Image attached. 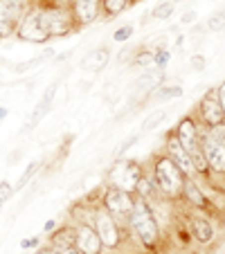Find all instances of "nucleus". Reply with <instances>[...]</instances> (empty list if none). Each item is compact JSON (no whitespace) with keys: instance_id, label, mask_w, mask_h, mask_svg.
Segmentation results:
<instances>
[{"instance_id":"30","label":"nucleus","mask_w":225,"mask_h":254,"mask_svg":"<svg viewBox=\"0 0 225 254\" xmlns=\"http://www.w3.org/2000/svg\"><path fill=\"white\" fill-rule=\"evenodd\" d=\"M131 34H133V27H131V25H124V27L115 29V34H113V41H117V43H124V41H129Z\"/></svg>"},{"instance_id":"35","label":"nucleus","mask_w":225,"mask_h":254,"mask_svg":"<svg viewBox=\"0 0 225 254\" xmlns=\"http://www.w3.org/2000/svg\"><path fill=\"white\" fill-rule=\"evenodd\" d=\"M39 245V239H23L20 241V248L23 250H32V248H36Z\"/></svg>"},{"instance_id":"5","label":"nucleus","mask_w":225,"mask_h":254,"mask_svg":"<svg viewBox=\"0 0 225 254\" xmlns=\"http://www.w3.org/2000/svg\"><path fill=\"white\" fill-rule=\"evenodd\" d=\"M140 178H142V169L135 160H117L108 171V180L110 187L124 189V191H135Z\"/></svg>"},{"instance_id":"27","label":"nucleus","mask_w":225,"mask_h":254,"mask_svg":"<svg viewBox=\"0 0 225 254\" xmlns=\"http://www.w3.org/2000/svg\"><path fill=\"white\" fill-rule=\"evenodd\" d=\"M39 167H41V162H32V164H29V167L23 171V176H20V180H18V183H16V187H14V189H23L25 185H27L29 180H32V176H34V173L39 171Z\"/></svg>"},{"instance_id":"8","label":"nucleus","mask_w":225,"mask_h":254,"mask_svg":"<svg viewBox=\"0 0 225 254\" xmlns=\"http://www.w3.org/2000/svg\"><path fill=\"white\" fill-rule=\"evenodd\" d=\"M104 207L113 218H129L131 211H133V196L124 189L117 187H108L104 193Z\"/></svg>"},{"instance_id":"23","label":"nucleus","mask_w":225,"mask_h":254,"mask_svg":"<svg viewBox=\"0 0 225 254\" xmlns=\"http://www.w3.org/2000/svg\"><path fill=\"white\" fill-rule=\"evenodd\" d=\"M178 97H182L180 86H164L153 92V101H169V99H178Z\"/></svg>"},{"instance_id":"7","label":"nucleus","mask_w":225,"mask_h":254,"mask_svg":"<svg viewBox=\"0 0 225 254\" xmlns=\"http://www.w3.org/2000/svg\"><path fill=\"white\" fill-rule=\"evenodd\" d=\"M92 223H95L92 230L97 232V236H99V241H101L104 248H115V245L120 243V230H117V223L106 209H97L95 214H92Z\"/></svg>"},{"instance_id":"12","label":"nucleus","mask_w":225,"mask_h":254,"mask_svg":"<svg viewBox=\"0 0 225 254\" xmlns=\"http://www.w3.org/2000/svg\"><path fill=\"white\" fill-rule=\"evenodd\" d=\"M75 248H77L81 254H99L101 241L90 225H81V227H77V232H75Z\"/></svg>"},{"instance_id":"31","label":"nucleus","mask_w":225,"mask_h":254,"mask_svg":"<svg viewBox=\"0 0 225 254\" xmlns=\"http://www.w3.org/2000/svg\"><path fill=\"white\" fill-rule=\"evenodd\" d=\"M135 142H138V135H131V137H126V139H124V144H122L120 149H115V158H120V155H124L126 151H129Z\"/></svg>"},{"instance_id":"2","label":"nucleus","mask_w":225,"mask_h":254,"mask_svg":"<svg viewBox=\"0 0 225 254\" xmlns=\"http://www.w3.org/2000/svg\"><path fill=\"white\" fill-rule=\"evenodd\" d=\"M198 142L210 169H214L216 173H225V124L210 126L203 135L198 133Z\"/></svg>"},{"instance_id":"28","label":"nucleus","mask_w":225,"mask_h":254,"mask_svg":"<svg viewBox=\"0 0 225 254\" xmlns=\"http://www.w3.org/2000/svg\"><path fill=\"white\" fill-rule=\"evenodd\" d=\"M207 29H210V32H221V29H225V11H216V14L207 20Z\"/></svg>"},{"instance_id":"15","label":"nucleus","mask_w":225,"mask_h":254,"mask_svg":"<svg viewBox=\"0 0 225 254\" xmlns=\"http://www.w3.org/2000/svg\"><path fill=\"white\" fill-rule=\"evenodd\" d=\"M176 137H178V142L185 146V151H192L194 146H198V128H196V124H194L189 117H185V120L178 124Z\"/></svg>"},{"instance_id":"14","label":"nucleus","mask_w":225,"mask_h":254,"mask_svg":"<svg viewBox=\"0 0 225 254\" xmlns=\"http://www.w3.org/2000/svg\"><path fill=\"white\" fill-rule=\"evenodd\" d=\"M72 9L79 25H90L99 14V0H72Z\"/></svg>"},{"instance_id":"37","label":"nucleus","mask_w":225,"mask_h":254,"mask_svg":"<svg viewBox=\"0 0 225 254\" xmlns=\"http://www.w3.org/2000/svg\"><path fill=\"white\" fill-rule=\"evenodd\" d=\"M216 92H219V101H221V106H223V113H225V81L221 83V88Z\"/></svg>"},{"instance_id":"10","label":"nucleus","mask_w":225,"mask_h":254,"mask_svg":"<svg viewBox=\"0 0 225 254\" xmlns=\"http://www.w3.org/2000/svg\"><path fill=\"white\" fill-rule=\"evenodd\" d=\"M57 86L59 83H52V86H48L45 88V92L41 95V99L36 101V106H34V111L29 113V117L25 120V126H23V130L20 133H29V130H34L36 126L43 122V117L50 113V108H52V104H54V97H57Z\"/></svg>"},{"instance_id":"20","label":"nucleus","mask_w":225,"mask_h":254,"mask_svg":"<svg viewBox=\"0 0 225 254\" xmlns=\"http://www.w3.org/2000/svg\"><path fill=\"white\" fill-rule=\"evenodd\" d=\"M192 232H194V236H196L201 243H210V241L214 239V230H212V225L207 223V218H194L192 221Z\"/></svg>"},{"instance_id":"39","label":"nucleus","mask_w":225,"mask_h":254,"mask_svg":"<svg viewBox=\"0 0 225 254\" xmlns=\"http://www.w3.org/2000/svg\"><path fill=\"white\" fill-rule=\"evenodd\" d=\"M192 65L196 67V70H201V67H203V59H201V57H194V59H192Z\"/></svg>"},{"instance_id":"25","label":"nucleus","mask_w":225,"mask_h":254,"mask_svg":"<svg viewBox=\"0 0 225 254\" xmlns=\"http://www.w3.org/2000/svg\"><path fill=\"white\" fill-rule=\"evenodd\" d=\"M167 120V113L164 111H155L153 115H149L147 120H144V124H142V130L144 133H149V130H153V128H158L162 122Z\"/></svg>"},{"instance_id":"17","label":"nucleus","mask_w":225,"mask_h":254,"mask_svg":"<svg viewBox=\"0 0 225 254\" xmlns=\"http://www.w3.org/2000/svg\"><path fill=\"white\" fill-rule=\"evenodd\" d=\"M182 193H185L189 205L198 207V209H205L207 207V198L203 196V191L198 189V185L194 183L192 178H185V183H182Z\"/></svg>"},{"instance_id":"42","label":"nucleus","mask_w":225,"mask_h":254,"mask_svg":"<svg viewBox=\"0 0 225 254\" xmlns=\"http://www.w3.org/2000/svg\"><path fill=\"white\" fill-rule=\"evenodd\" d=\"M45 230H48V232H50V230H54V221H50V223H45Z\"/></svg>"},{"instance_id":"3","label":"nucleus","mask_w":225,"mask_h":254,"mask_svg":"<svg viewBox=\"0 0 225 254\" xmlns=\"http://www.w3.org/2000/svg\"><path fill=\"white\" fill-rule=\"evenodd\" d=\"M36 11H39V23L48 34V39L66 36L72 29V16L63 5H41L36 7Z\"/></svg>"},{"instance_id":"16","label":"nucleus","mask_w":225,"mask_h":254,"mask_svg":"<svg viewBox=\"0 0 225 254\" xmlns=\"http://www.w3.org/2000/svg\"><path fill=\"white\" fill-rule=\"evenodd\" d=\"M164 79V72L162 67H155V70H149L144 72V74H140L138 79H135V90L138 92H149V90H155V88L162 83Z\"/></svg>"},{"instance_id":"40","label":"nucleus","mask_w":225,"mask_h":254,"mask_svg":"<svg viewBox=\"0 0 225 254\" xmlns=\"http://www.w3.org/2000/svg\"><path fill=\"white\" fill-rule=\"evenodd\" d=\"M7 113H9V111H7V108H2V106H0V122H2V120H5V117H7Z\"/></svg>"},{"instance_id":"32","label":"nucleus","mask_w":225,"mask_h":254,"mask_svg":"<svg viewBox=\"0 0 225 254\" xmlns=\"http://www.w3.org/2000/svg\"><path fill=\"white\" fill-rule=\"evenodd\" d=\"M11 196H14V187L9 183H0V200L7 202Z\"/></svg>"},{"instance_id":"4","label":"nucleus","mask_w":225,"mask_h":254,"mask_svg":"<svg viewBox=\"0 0 225 254\" xmlns=\"http://www.w3.org/2000/svg\"><path fill=\"white\" fill-rule=\"evenodd\" d=\"M153 180L158 189L164 196H180L182 193V183H185V173L176 167L169 158H160L153 169Z\"/></svg>"},{"instance_id":"9","label":"nucleus","mask_w":225,"mask_h":254,"mask_svg":"<svg viewBox=\"0 0 225 254\" xmlns=\"http://www.w3.org/2000/svg\"><path fill=\"white\" fill-rule=\"evenodd\" d=\"M18 36H20V41H27V43H45V41H48V34L43 32V27H41V23H39V11H36V7L27 9L23 14V18H20V23H18Z\"/></svg>"},{"instance_id":"33","label":"nucleus","mask_w":225,"mask_h":254,"mask_svg":"<svg viewBox=\"0 0 225 254\" xmlns=\"http://www.w3.org/2000/svg\"><path fill=\"white\" fill-rule=\"evenodd\" d=\"M151 63H153V52H142L135 57V65H151Z\"/></svg>"},{"instance_id":"38","label":"nucleus","mask_w":225,"mask_h":254,"mask_svg":"<svg viewBox=\"0 0 225 254\" xmlns=\"http://www.w3.org/2000/svg\"><path fill=\"white\" fill-rule=\"evenodd\" d=\"M194 20H196V11H187L185 16H182V23H194Z\"/></svg>"},{"instance_id":"11","label":"nucleus","mask_w":225,"mask_h":254,"mask_svg":"<svg viewBox=\"0 0 225 254\" xmlns=\"http://www.w3.org/2000/svg\"><path fill=\"white\" fill-rule=\"evenodd\" d=\"M201 115L205 120L207 126H219V124H225V113H223V106L219 101V92L212 90L203 97L201 101Z\"/></svg>"},{"instance_id":"19","label":"nucleus","mask_w":225,"mask_h":254,"mask_svg":"<svg viewBox=\"0 0 225 254\" xmlns=\"http://www.w3.org/2000/svg\"><path fill=\"white\" fill-rule=\"evenodd\" d=\"M135 191H138V196L144 198L147 202H153L155 198H158L160 189H158V185H155L153 178L142 176V178H140V183H138V187H135Z\"/></svg>"},{"instance_id":"43","label":"nucleus","mask_w":225,"mask_h":254,"mask_svg":"<svg viewBox=\"0 0 225 254\" xmlns=\"http://www.w3.org/2000/svg\"><path fill=\"white\" fill-rule=\"evenodd\" d=\"M176 2H185V0H173V5H176Z\"/></svg>"},{"instance_id":"18","label":"nucleus","mask_w":225,"mask_h":254,"mask_svg":"<svg viewBox=\"0 0 225 254\" xmlns=\"http://www.w3.org/2000/svg\"><path fill=\"white\" fill-rule=\"evenodd\" d=\"M106 63H108V50L99 48V50H92V52L83 59L81 67H83V70H88V72H99Z\"/></svg>"},{"instance_id":"1","label":"nucleus","mask_w":225,"mask_h":254,"mask_svg":"<svg viewBox=\"0 0 225 254\" xmlns=\"http://www.w3.org/2000/svg\"><path fill=\"white\" fill-rule=\"evenodd\" d=\"M131 225L138 239L142 241L147 248H153L158 243V223H155L153 209L144 198H133V211H131Z\"/></svg>"},{"instance_id":"24","label":"nucleus","mask_w":225,"mask_h":254,"mask_svg":"<svg viewBox=\"0 0 225 254\" xmlns=\"http://www.w3.org/2000/svg\"><path fill=\"white\" fill-rule=\"evenodd\" d=\"M52 243H54V248H70V245H75V232L72 230H61V232H57L54 234V239H52Z\"/></svg>"},{"instance_id":"26","label":"nucleus","mask_w":225,"mask_h":254,"mask_svg":"<svg viewBox=\"0 0 225 254\" xmlns=\"http://www.w3.org/2000/svg\"><path fill=\"white\" fill-rule=\"evenodd\" d=\"M173 7H176L173 2H160V5L153 9V18H155V20H167V18H171Z\"/></svg>"},{"instance_id":"36","label":"nucleus","mask_w":225,"mask_h":254,"mask_svg":"<svg viewBox=\"0 0 225 254\" xmlns=\"http://www.w3.org/2000/svg\"><path fill=\"white\" fill-rule=\"evenodd\" d=\"M57 254H81V252H79V250L75 248V245H70V248H59V250H57Z\"/></svg>"},{"instance_id":"41","label":"nucleus","mask_w":225,"mask_h":254,"mask_svg":"<svg viewBox=\"0 0 225 254\" xmlns=\"http://www.w3.org/2000/svg\"><path fill=\"white\" fill-rule=\"evenodd\" d=\"M34 254H57L54 250H39V252H34Z\"/></svg>"},{"instance_id":"21","label":"nucleus","mask_w":225,"mask_h":254,"mask_svg":"<svg viewBox=\"0 0 225 254\" xmlns=\"http://www.w3.org/2000/svg\"><path fill=\"white\" fill-rule=\"evenodd\" d=\"M187 155H189V162H192V171H198V173L205 176L207 169H210V164H207V158L201 149V142H198V146H194L192 151H187Z\"/></svg>"},{"instance_id":"6","label":"nucleus","mask_w":225,"mask_h":254,"mask_svg":"<svg viewBox=\"0 0 225 254\" xmlns=\"http://www.w3.org/2000/svg\"><path fill=\"white\" fill-rule=\"evenodd\" d=\"M27 11V0H0V39H7Z\"/></svg>"},{"instance_id":"29","label":"nucleus","mask_w":225,"mask_h":254,"mask_svg":"<svg viewBox=\"0 0 225 254\" xmlns=\"http://www.w3.org/2000/svg\"><path fill=\"white\" fill-rule=\"evenodd\" d=\"M126 2H129V0H104V7L110 16H115V14H120V11H124Z\"/></svg>"},{"instance_id":"34","label":"nucleus","mask_w":225,"mask_h":254,"mask_svg":"<svg viewBox=\"0 0 225 254\" xmlns=\"http://www.w3.org/2000/svg\"><path fill=\"white\" fill-rule=\"evenodd\" d=\"M169 61V52H164V50H160V52H155L153 54V63L158 67H164V63Z\"/></svg>"},{"instance_id":"13","label":"nucleus","mask_w":225,"mask_h":254,"mask_svg":"<svg viewBox=\"0 0 225 254\" xmlns=\"http://www.w3.org/2000/svg\"><path fill=\"white\" fill-rule=\"evenodd\" d=\"M167 153H169V160H171V162L176 164V167L180 169L182 173H185V176L192 171V162H189V155H187L185 146L178 142L176 135H171V137L167 139Z\"/></svg>"},{"instance_id":"22","label":"nucleus","mask_w":225,"mask_h":254,"mask_svg":"<svg viewBox=\"0 0 225 254\" xmlns=\"http://www.w3.org/2000/svg\"><path fill=\"white\" fill-rule=\"evenodd\" d=\"M52 57H54V50H45V52H43V54H39V57H34V59H29V61L18 63V65H16V72H18V74H23V72H29L32 67H39L41 63L50 61Z\"/></svg>"}]
</instances>
